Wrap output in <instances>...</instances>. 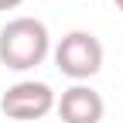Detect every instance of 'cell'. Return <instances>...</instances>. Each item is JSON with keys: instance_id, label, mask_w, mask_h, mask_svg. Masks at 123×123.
<instances>
[{"instance_id": "obj_1", "label": "cell", "mask_w": 123, "mask_h": 123, "mask_svg": "<svg viewBox=\"0 0 123 123\" xmlns=\"http://www.w3.org/2000/svg\"><path fill=\"white\" fill-rule=\"evenodd\" d=\"M51 51V34L38 17H14L0 27V65L10 72H27L41 65Z\"/></svg>"}, {"instance_id": "obj_2", "label": "cell", "mask_w": 123, "mask_h": 123, "mask_svg": "<svg viewBox=\"0 0 123 123\" xmlns=\"http://www.w3.org/2000/svg\"><path fill=\"white\" fill-rule=\"evenodd\" d=\"M55 65L62 75H68L75 82L92 79L103 68V41L92 31H68L55 48Z\"/></svg>"}, {"instance_id": "obj_3", "label": "cell", "mask_w": 123, "mask_h": 123, "mask_svg": "<svg viewBox=\"0 0 123 123\" xmlns=\"http://www.w3.org/2000/svg\"><path fill=\"white\" fill-rule=\"evenodd\" d=\"M55 92L48 82H34V79H24V82H14L4 96H0V110L10 120H41L55 110Z\"/></svg>"}, {"instance_id": "obj_4", "label": "cell", "mask_w": 123, "mask_h": 123, "mask_svg": "<svg viewBox=\"0 0 123 123\" xmlns=\"http://www.w3.org/2000/svg\"><path fill=\"white\" fill-rule=\"evenodd\" d=\"M55 110H58L62 123H99L103 113H106V103H103V96L92 86L75 82V86H68L58 96Z\"/></svg>"}, {"instance_id": "obj_5", "label": "cell", "mask_w": 123, "mask_h": 123, "mask_svg": "<svg viewBox=\"0 0 123 123\" xmlns=\"http://www.w3.org/2000/svg\"><path fill=\"white\" fill-rule=\"evenodd\" d=\"M24 0H0V10H14V7H21Z\"/></svg>"}, {"instance_id": "obj_6", "label": "cell", "mask_w": 123, "mask_h": 123, "mask_svg": "<svg viewBox=\"0 0 123 123\" xmlns=\"http://www.w3.org/2000/svg\"><path fill=\"white\" fill-rule=\"evenodd\" d=\"M113 4H116V10H123V0H113Z\"/></svg>"}]
</instances>
